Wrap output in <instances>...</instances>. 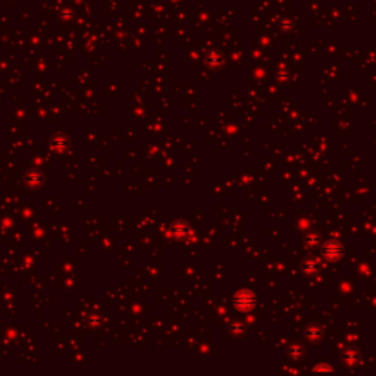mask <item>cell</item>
<instances>
[{"mask_svg":"<svg viewBox=\"0 0 376 376\" xmlns=\"http://www.w3.org/2000/svg\"><path fill=\"white\" fill-rule=\"evenodd\" d=\"M323 253H325V256H326L329 260H336V259L341 256L342 249H341V246H339L338 243L331 241V243H328V244H326V247H325Z\"/></svg>","mask_w":376,"mask_h":376,"instance_id":"cell-2","label":"cell"},{"mask_svg":"<svg viewBox=\"0 0 376 376\" xmlns=\"http://www.w3.org/2000/svg\"><path fill=\"white\" fill-rule=\"evenodd\" d=\"M253 301H254L253 294L247 293V291L238 293L237 294V297H235V304H237L240 309H250L251 306H253Z\"/></svg>","mask_w":376,"mask_h":376,"instance_id":"cell-1","label":"cell"}]
</instances>
